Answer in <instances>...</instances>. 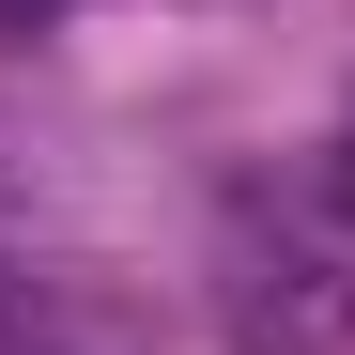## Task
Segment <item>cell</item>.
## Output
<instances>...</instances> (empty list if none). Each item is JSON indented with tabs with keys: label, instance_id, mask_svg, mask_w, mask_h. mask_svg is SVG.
Instances as JSON below:
<instances>
[{
	"label": "cell",
	"instance_id": "obj_1",
	"mask_svg": "<svg viewBox=\"0 0 355 355\" xmlns=\"http://www.w3.org/2000/svg\"><path fill=\"white\" fill-rule=\"evenodd\" d=\"M216 309L248 355H340L355 340V170H263L216 216Z\"/></svg>",
	"mask_w": 355,
	"mask_h": 355
},
{
	"label": "cell",
	"instance_id": "obj_2",
	"mask_svg": "<svg viewBox=\"0 0 355 355\" xmlns=\"http://www.w3.org/2000/svg\"><path fill=\"white\" fill-rule=\"evenodd\" d=\"M31 16H62V0H0V31H31Z\"/></svg>",
	"mask_w": 355,
	"mask_h": 355
},
{
	"label": "cell",
	"instance_id": "obj_3",
	"mask_svg": "<svg viewBox=\"0 0 355 355\" xmlns=\"http://www.w3.org/2000/svg\"><path fill=\"white\" fill-rule=\"evenodd\" d=\"M340 170H355V139H340Z\"/></svg>",
	"mask_w": 355,
	"mask_h": 355
}]
</instances>
